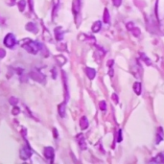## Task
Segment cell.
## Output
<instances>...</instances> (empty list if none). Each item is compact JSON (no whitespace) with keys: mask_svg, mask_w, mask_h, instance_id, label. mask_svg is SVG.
I'll list each match as a JSON object with an SVG mask.
<instances>
[{"mask_svg":"<svg viewBox=\"0 0 164 164\" xmlns=\"http://www.w3.org/2000/svg\"><path fill=\"white\" fill-rule=\"evenodd\" d=\"M5 56H6V52H5V50L2 49V48H0V58H4Z\"/></svg>","mask_w":164,"mask_h":164,"instance_id":"cell-28","label":"cell"},{"mask_svg":"<svg viewBox=\"0 0 164 164\" xmlns=\"http://www.w3.org/2000/svg\"><path fill=\"white\" fill-rule=\"evenodd\" d=\"M80 127H81L82 129H88V118H86L85 116H83L80 119Z\"/></svg>","mask_w":164,"mask_h":164,"instance_id":"cell-9","label":"cell"},{"mask_svg":"<svg viewBox=\"0 0 164 164\" xmlns=\"http://www.w3.org/2000/svg\"><path fill=\"white\" fill-rule=\"evenodd\" d=\"M122 141V129H119L117 133V142L120 143Z\"/></svg>","mask_w":164,"mask_h":164,"instance_id":"cell-22","label":"cell"},{"mask_svg":"<svg viewBox=\"0 0 164 164\" xmlns=\"http://www.w3.org/2000/svg\"><path fill=\"white\" fill-rule=\"evenodd\" d=\"M152 162H157V163H164V153L159 154L157 158H154L151 160Z\"/></svg>","mask_w":164,"mask_h":164,"instance_id":"cell-12","label":"cell"},{"mask_svg":"<svg viewBox=\"0 0 164 164\" xmlns=\"http://www.w3.org/2000/svg\"><path fill=\"white\" fill-rule=\"evenodd\" d=\"M132 32L133 33V35H134L135 37H138V36H139V35L141 34V33H140V30L138 29V28H136V27H134V28L132 30Z\"/></svg>","mask_w":164,"mask_h":164,"instance_id":"cell-23","label":"cell"},{"mask_svg":"<svg viewBox=\"0 0 164 164\" xmlns=\"http://www.w3.org/2000/svg\"><path fill=\"white\" fill-rule=\"evenodd\" d=\"M25 6H26V1H25V0H20V1L18 2V9H19V11L23 12L24 9H25Z\"/></svg>","mask_w":164,"mask_h":164,"instance_id":"cell-19","label":"cell"},{"mask_svg":"<svg viewBox=\"0 0 164 164\" xmlns=\"http://www.w3.org/2000/svg\"><path fill=\"white\" fill-rule=\"evenodd\" d=\"M112 64H113V60H109V62H108V65H109V67L112 66Z\"/></svg>","mask_w":164,"mask_h":164,"instance_id":"cell-30","label":"cell"},{"mask_svg":"<svg viewBox=\"0 0 164 164\" xmlns=\"http://www.w3.org/2000/svg\"><path fill=\"white\" fill-rule=\"evenodd\" d=\"M19 113H20V109H19V108L14 107V109H13V114H14V115H17V114H19Z\"/></svg>","mask_w":164,"mask_h":164,"instance_id":"cell-27","label":"cell"},{"mask_svg":"<svg viewBox=\"0 0 164 164\" xmlns=\"http://www.w3.org/2000/svg\"><path fill=\"white\" fill-rule=\"evenodd\" d=\"M43 154H44V157L47 159H50V160L54 159L55 152H54V149L52 148V147H46V148L44 149V151H43Z\"/></svg>","mask_w":164,"mask_h":164,"instance_id":"cell-5","label":"cell"},{"mask_svg":"<svg viewBox=\"0 0 164 164\" xmlns=\"http://www.w3.org/2000/svg\"><path fill=\"white\" fill-rule=\"evenodd\" d=\"M164 138V133H163V129H162V128L161 127H159L158 128V133H157V144H158L160 141H162V139Z\"/></svg>","mask_w":164,"mask_h":164,"instance_id":"cell-10","label":"cell"},{"mask_svg":"<svg viewBox=\"0 0 164 164\" xmlns=\"http://www.w3.org/2000/svg\"><path fill=\"white\" fill-rule=\"evenodd\" d=\"M141 56H142L141 58H142V59H144V62H145V63L147 64V65H152V62H151V60H150V59H148V58H147V57H146V56H145V55H144L143 53L141 54Z\"/></svg>","mask_w":164,"mask_h":164,"instance_id":"cell-21","label":"cell"},{"mask_svg":"<svg viewBox=\"0 0 164 164\" xmlns=\"http://www.w3.org/2000/svg\"><path fill=\"white\" fill-rule=\"evenodd\" d=\"M9 102L11 103V105L15 106L16 104H17V102H18V100H17L16 98H14V97H11V98H10V100H9Z\"/></svg>","mask_w":164,"mask_h":164,"instance_id":"cell-24","label":"cell"},{"mask_svg":"<svg viewBox=\"0 0 164 164\" xmlns=\"http://www.w3.org/2000/svg\"><path fill=\"white\" fill-rule=\"evenodd\" d=\"M111 98H112V100H113V102H114L115 104H118V102H119L118 95H116L115 93H113V94L111 95Z\"/></svg>","mask_w":164,"mask_h":164,"instance_id":"cell-26","label":"cell"},{"mask_svg":"<svg viewBox=\"0 0 164 164\" xmlns=\"http://www.w3.org/2000/svg\"><path fill=\"white\" fill-rule=\"evenodd\" d=\"M32 155V150L28 147H23L20 150V158L22 159H28Z\"/></svg>","mask_w":164,"mask_h":164,"instance_id":"cell-4","label":"cell"},{"mask_svg":"<svg viewBox=\"0 0 164 164\" xmlns=\"http://www.w3.org/2000/svg\"><path fill=\"white\" fill-rule=\"evenodd\" d=\"M30 77L32 78V79L34 80V81H36V82H39V83H44V81H45V75L43 74V73H41L40 71H39V70H37V69H34V70H32L31 72H30Z\"/></svg>","mask_w":164,"mask_h":164,"instance_id":"cell-2","label":"cell"},{"mask_svg":"<svg viewBox=\"0 0 164 164\" xmlns=\"http://www.w3.org/2000/svg\"><path fill=\"white\" fill-rule=\"evenodd\" d=\"M15 43H16V39H15V37H14V34L10 33V34H8L7 36L5 37V39H4V44L8 48H13L15 45Z\"/></svg>","mask_w":164,"mask_h":164,"instance_id":"cell-3","label":"cell"},{"mask_svg":"<svg viewBox=\"0 0 164 164\" xmlns=\"http://www.w3.org/2000/svg\"><path fill=\"white\" fill-rule=\"evenodd\" d=\"M80 8H81L80 0H74V3H73V11H74V14H75L79 13Z\"/></svg>","mask_w":164,"mask_h":164,"instance_id":"cell-14","label":"cell"},{"mask_svg":"<svg viewBox=\"0 0 164 164\" xmlns=\"http://www.w3.org/2000/svg\"><path fill=\"white\" fill-rule=\"evenodd\" d=\"M85 73H86V75H88L89 80H93L95 76H96V70L93 68H90V67H88L85 69Z\"/></svg>","mask_w":164,"mask_h":164,"instance_id":"cell-7","label":"cell"},{"mask_svg":"<svg viewBox=\"0 0 164 164\" xmlns=\"http://www.w3.org/2000/svg\"><path fill=\"white\" fill-rule=\"evenodd\" d=\"M26 29H27L28 31H30V32H32V33H36L38 31V28H37L36 24L33 23V22H30V23H28L27 25H26Z\"/></svg>","mask_w":164,"mask_h":164,"instance_id":"cell-11","label":"cell"},{"mask_svg":"<svg viewBox=\"0 0 164 164\" xmlns=\"http://www.w3.org/2000/svg\"><path fill=\"white\" fill-rule=\"evenodd\" d=\"M102 22L101 21H96L94 24H93V26H92V32H94V33H98L100 30H101V28H102Z\"/></svg>","mask_w":164,"mask_h":164,"instance_id":"cell-15","label":"cell"},{"mask_svg":"<svg viewBox=\"0 0 164 164\" xmlns=\"http://www.w3.org/2000/svg\"><path fill=\"white\" fill-rule=\"evenodd\" d=\"M133 91L135 92L136 95H140L142 91V84L139 82H135L133 84Z\"/></svg>","mask_w":164,"mask_h":164,"instance_id":"cell-8","label":"cell"},{"mask_svg":"<svg viewBox=\"0 0 164 164\" xmlns=\"http://www.w3.org/2000/svg\"><path fill=\"white\" fill-rule=\"evenodd\" d=\"M134 27H135V26H134V23H133V22H129V23H127V29H128V30L132 31Z\"/></svg>","mask_w":164,"mask_h":164,"instance_id":"cell-25","label":"cell"},{"mask_svg":"<svg viewBox=\"0 0 164 164\" xmlns=\"http://www.w3.org/2000/svg\"><path fill=\"white\" fill-rule=\"evenodd\" d=\"M59 27L55 30L56 38H57L58 40H60V39H63V38H64V33H63V32H59Z\"/></svg>","mask_w":164,"mask_h":164,"instance_id":"cell-17","label":"cell"},{"mask_svg":"<svg viewBox=\"0 0 164 164\" xmlns=\"http://www.w3.org/2000/svg\"><path fill=\"white\" fill-rule=\"evenodd\" d=\"M103 20L105 23H109V18H110V15L108 11V9H105V12H104V16H103Z\"/></svg>","mask_w":164,"mask_h":164,"instance_id":"cell-16","label":"cell"},{"mask_svg":"<svg viewBox=\"0 0 164 164\" xmlns=\"http://www.w3.org/2000/svg\"><path fill=\"white\" fill-rule=\"evenodd\" d=\"M77 141H78V144H79L80 146V148L82 150H86V142H85V139H84V136L80 133V134H78L77 135Z\"/></svg>","mask_w":164,"mask_h":164,"instance_id":"cell-6","label":"cell"},{"mask_svg":"<svg viewBox=\"0 0 164 164\" xmlns=\"http://www.w3.org/2000/svg\"><path fill=\"white\" fill-rule=\"evenodd\" d=\"M56 59H57V62L59 64V65L64 64L65 62H66V59H65L63 56H58V57H56Z\"/></svg>","mask_w":164,"mask_h":164,"instance_id":"cell-18","label":"cell"},{"mask_svg":"<svg viewBox=\"0 0 164 164\" xmlns=\"http://www.w3.org/2000/svg\"><path fill=\"white\" fill-rule=\"evenodd\" d=\"M99 106H100V109H101V110H102V111H105V110H107V104H106V102H105V101H101Z\"/></svg>","mask_w":164,"mask_h":164,"instance_id":"cell-20","label":"cell"},{"mask_svg":"<svg viewBox=\"0 0 164 164\" xmlns=\"http://www.w3.org/2000/svg\"><path fill=\"white\" fill-rule=\"evenodd\" d=\"M65 103L60 104L59 106V114L60 115V117H64L65 116Z\"/></svg>","mask_w":164,"mask_h":164,"instance_id":"cell-13","label":"cell"},{"mask_svg":"<svg viewBox=\"0 0 164 164\" xmlns=\"http://www.w3.org/2000/svg\"><path fill=\"white\" fill-rule=\"evenodd\" d=\"M121 2H122V0H113V3L115 6H120L121 5Z\"/></svg>","mask_w":164,"mask_h":164,"instance_id":"cell-29","label":"cell"},{"mask_svg":"<svg viewBox=\"0 0 164 164\" xmlns=\"http://www.w3.org/2000/svg\"><path fill=\"white\" fill-rule=\"evenodd\" d=\"M20 45L27 52H29V53H31V54H34V55L38 54L40 48L42 47L40 43H38L30 39H24L23 40H21Z\"/></svg>","mask_w":164,"mask_h":164,"instance_id":"cell-1","label":"cell"}]
</instances>
